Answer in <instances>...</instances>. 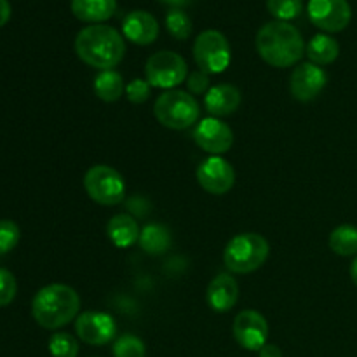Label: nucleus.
Returning <instances> with one entry per match:
<instances>
[{"mask_svg": "<svg viewBox=\"0 0 357 357\" xmlns=\"http://www.w3.org/2000/svg\"><path fill=\"white\" fill-rule=\"evenodd\" d=\"M257 51L267 65L288 68L296 65L305 54L302 33L286 21H271L257 33Z\"/></svg>", "mask_w": 357, "mask_h": 357, "instance_id": "f257e3e1", "label": "nucleus"}, {"mask_svg": "<svg viewBox=\"0 0 357 357\" xmlns=\"http://www.w3.org/2000/svg\"><path fill=\"white\" fill-rule=\"evenodd\" d=\"M75 52L86 65L98 70H114L126 54L124 37L108 24H91L75 37Z\"/></svg>", "mask_w": 357, "mask_h": 357, "instance_id": "f03ea898", "label": "nucleus"}, {"mask_svg": "<svg viewBox=\"0 0 357 357\" xmlns=\"http://www.w3.org/2000/svg\"><path fill=\"white\" fill-rule=\"evenodd\" d=\"M80 296L72 286L49 284L38 289L31 302V316L45 330H59L77 319Z\"/></svg>", "mask_w": 357, "mask_h": 357, "instance_id": "7ed1b4c3", "label": "nucleus"}, {"mask_svg": "<svg viewBox=\"0 0 357 357\" xmlns=\"http://www.w3.org/2000/svg\"><path fill=\"white\" fill-rule=\"evenodd\" d=\"M271 246L260 234H239L232 237L223 251V264L232 274H250L267 261Z\"/></svg>", "mask_w": 357, "mask_h": 357, "instance_id": "20e7f679", "label": "nucleus"}, {"mask_svg": "<svg viewBox=\"0 0 357 357\" xmlns=\"http://www.w3.org/2000/svg\"><path fill=\"white\" fill-rule=\"evenodd\" d=\"M153 114L164 128L180 131L197 122L201 108L190 93L181 89H169L164 91L155 100Z\"/></svg>", "mask_w": 357, "mask_h": 357, "instance_id": "39448f33", "label": "nucleus"}, {"mask_svg": "<svg viewBox=\"0 0 357 357\" xmlns=\"http://www.w3.org/2000/svg\"><path fill=\"white\" fill-rule=\"evenodd\" d=\"M84 188L96 204L117 206L126 197V183L122 174L107 164L93 166L84 176Z\"/></svg>", "mask_w": 357, "mask_h": 357, "instance_id": "423d86ee", "label": "nucleus"}, {"mask_svg": "<svg viewBox=\"0 0 357 357\" xmlns=\"http://www.w3.org/2000/svg\"><path fill=\"white\" fill-rule=\"evenodd\" d=\"M146 82L159 89H176L188 77L187 61L174 51H159L146 59Z\"/></svg>", "mask_w": 357, "mask_h": 357, "instance_id": "0eeeda50", "label": "nucleus"}, {"mask_svg": "<svg viewBox=\"0 0 357 357\" xmlns=\"http://www.w3.org/2000/svg\"><path fill=\"white\" fill-rule=\"evenodd\" d=\"M194 59L199 70L208 75L222 73L230 65V44L218 30H204L194 42Z\"/></svg>", "mask_w": 357, "mask_h": 357, "instance_id": "6e6552de", "label": "nucleus"}, {"mask_svg": "<svg viewBox=\"0 0 357 357\" xmlns=\"http://www.w3.org/2000/svg\"><path fill=\"white\" fill-rule=\"evenodd\" d=\"M75 333L79 340L87 345H107L117 335V323L114 317L101 310H86L75 319Z\"/></svg>", "mask_w": 357, "mask_h": 357, "instance_id": "1a4fd4ad", "label": "nucleus"}, {"mask_svg": "<svg viewBox=\"0 0 357 357\" xmlns=\"http://www.w3.org/2000/svg\"><path fill=\"white\" fill-rule=\"evenodd\" d=\"M307 13L312 24L328 33L345 30L352 17L351 3L347 0H310Z\"/></svg>", "mask_w": 357, "mask_h": 357, "instance_id": "9d476101", "label": "nucleus"}, {"mask_svg": "<svg viewBox=\"0 0 357 357\" xmlns=\"http://www.w3.org/2000/svg\"><path fill=\"white\" fill-rule=\"evenodd\" d=\"M197 181L208 194L223 195L236 185V169L222 155H211L197 167Z\"/></svg>", "mask_w": 357, "mask_h": 357, "instance_id": "9b49d317", "label": "nucleus"}, {"mask_svg": "<svg viewBox=\"0 0 357 357\" xmlns=\"http://www.w3.org/2000/svg\"><path fill=\"white\" fill-rule=\"evenodd\" d=\"M194 142L211 155H223L234 145V132L229 124L218 117H206L195 126Z\"/></svg>", "mask_w": 357, "mask_h": 357, "instance_id": "f8f14e48", "label": "nucleus"}, {"mask_svg": "<svg viewBox=\"0 0 357 357\" xmlns=\"http://www.w3.org/2000/svg\"><path fill=\"white\" fill-rule=\"evenodd\" d=\"M234 338L246 351H260L268 338V323L257 310H243L234 319Z\"/></svg>", "mask_w": 357, "mask_h": 357, "instance_id": "ddd939ff", "label": "nucleus"}, {"mask_svg": "<svg viewBox=\"0 0 357 357\" xmlns=\"http://www.w3.org/2000/svg\"><path fill=\"white\" fill-rule=\"evenodd\" d=\"M328 84V73L314 63H300L289 77V91L302 103L316 100Z\"/></svg>", "mask_w": 357, "mask_h": 357, "instance_id": "4468645a", "label": "nucleus"}, {"mask_svg": "<svg viewBox=\"0 0 357 357\" xmlns=\"http://www.w3.org/2000/svg\"><path fill=\"white\" fill-rule=\"evenodd\" d=\"M122 33L138 45H149L159 37V23L146 10H131L122 21Z\"/></svg>", "mask_w": 357, "mask_h": 357, "instance_id": "2eb2a0df", "label": "nucleus"}, {"mask_svg": "<svg viewBox=\"0 0 357 357\" xmlns=\"http://www.w3.org/2000/svg\"><path fill=\"white\" fill-rule=\"evenodd\" d=\"M239 300V284L230 274H220L209 282L206 302L215 312H229Z\"/></svg>", "mask_w": 357, "mask_h": 357, "instance_id": "dca6fc26", "label": "nucleus"}, {"mask_svg": "<svg viewBox=\"0 0 357 357\" xmlns=\"http://www.w3.org/2000/svg\"><path fill=\"white\" fill-rule=\"evenodd\" d=\"M241 100H243V96H241V91L236 86H232V84H218V86H213L206 93L204 105L209 114H211V117L220 119L232 115L239 108Z\"/></svg>", "mask_w": 357, "mask_h": 357, "instance_id": "f3484780", "label": "nucleus"}, {"mask_svg": "<svg viewBox=\"0 0 357 357\" xmlns=\"http://www.w3.org/2000/svg\"><path fill=\"white\" fill-rule=\"evenodd\" d=\"M117 10V0H72V13L84 23L101 24Z\"/></svg>", "mask_w": 357, "mask_h": 357, "instance_id": "a211bd4d", "label": "nucleus"}, {"mask_svg": "<svg viewBox=\"0 0 357 357\" xmlns=\"http://www.w3.org/2000/svg\"><path fill=\"white\" fill-rule=\"evenodd\" d=\"M107 234L117 248H131L139 241L142 230H139L138 222L131 215L119 213V215L112 216L108 222Z\"/></svg>", "mask_w": 357, "mask_h": 357, "instance_id": "6ab92c4d", "label": "nucleus"}, {"mask_svg": "<svg viewBox=\"0 0 357 357\" xmlns=\"http://www.w3.org/2000/svg\"><path fill=\"white\" fill-rule=\"evenodd\" d=\"M305 54L314 65H331L338 58V54H340V45L330 35L317 33L305 45Z\"/></svg>", "mask_w": 357, "mask_h": 357, "instance_id": "aec40b11", "label": "nucleus"}, {"mask_svg": "<svg viewBox=\"0 0 357 357\" xmlns=\"http://www.w3.org/2000/svg\"><path fill=\"white\" fill-rule=\"evenodd\" d=\"M94 93L105 103H115L126 93L124 79L115 70H103L94 79Z\"/></svg>", "mask_w": 357, "mask_h": 357, "instance_id": "412c9836", "label": "nucleus"}, {"mask_svg": "<svg viewBox=\"0 0 357 357\" xmlns=\"http://www.w3.org/2000/svg\"><path fill=\"white\" fill-rule=\"evenodd\" d=\"M139 246L149 255H162L171 248L173 237L169 229L159 223H149L139 234Z\"/></svg>", "mask_w": 357, "mask_h": 357, "instance_id": "4be33fe9", "label": "nucleus"}, {"mask_svg": "<svg viewBox=\"0 0 357 357\" xmlns=\"http://www.w3.org/2000/svg\"><path fill=\"white\" fill-rule=\"evenodd\" d=\"M330 250L340 257H354L357 255V227L340 225L330 234Z\"/></svg>", "mask_w": 357, "mask_h": 357, "instance_id": "5701e85b", "label": "nucleus"}, {"mask_svg": "<svg viewBox=\"0 0 357 357\" xmlns=\"http://www.w3.org/2000/svg\"><path fill=\"white\" fill-rule=\"evenodd\" d=\"M49 352L52 357H77L79 356V342L73 335L59 331L49 338Z\"/></svg>", "mask_w": 357, "mask_h": 357, "instance_id": "b1692460", "label": "nucleus"}, {"mask_svg": "<svg viewBox=\"0 0 357 357\" xmlns=\"http://www.w3.org/2000/svg\"><path fill=\"white\" fill-rule=\"evenodd\" d=\"M114 357H145L146 347L136 335L126 333L114 342Z\"/></svg>", "mask_w": 357, "mask_h": 357, "instance_id": "393cba45", "label": "nucleus"}, {"mask_svg": "<svg viewBox=\"0 0 357 357\" xmlns=\"http://www.w3.org/2000/svg\"><path fill=\"white\" fill-rule=\"evenodd\" d=\"M267 9L275 21L295 20L302 14L303 2L302 0H267Z\"/></svg>", "mask_w": 357, "mask_h": 357, "instance_id": "a878e982", "label": "nucleus"}, {"mask_svg": "<svg viewBox=\"0 0 357 357\" xmlns=\"http://www.w3.org/2000/svg\"><path fill=\"white\" fill-rule=\"evenodd\" d=\"M166 28L178 40H187L192 33V21L181 9H171L166 16Z\"/></svg>", "mask_w": 357, "mask_h": 357, "instance_id": "bb28decb", "label": "nucleus"}, {"mask_svg": "<svg viewBox=\"0 0 357 357\" xmlns=\"http://www.w3.org/2000/svg\"><path fill=\"white\" fill-rule=\"evenodd\" d=\"M21 230L13 220H0V255H6L20 243Z\"/></svg>", "mask_w": 357, "mask_h": 357, "instance_id": "cd10ccee", "label": "nucleus"}, {"mask_svg": "<svg viewBox=\"0 0 357 357\" xmlns=\"http://www.w3.org/2000/svg\"><path fill=\"white\" fill-rule=\"evenodd\" d=\"M17 282L13 272L7 268H0V307H7L16 298Z\"/></svg>", "mask_w": 357, "mask_h": 357, "instance_id": "c85d7f7f", "label": "nucleus"}, {"mask_svg": "<svg viewBox=\"0 0 357 357\" xmlns=\"http://www.w3.org/2000/svg\"><path fill=\"white\" fill-rule=\"evenodd\" d=\"M150 84L143 79H135L126 86V98H128L131 103L142 105L149 100L150 96Z\"/></svg>", "mask_w": 357, "mask_h": 357, "instance_id": "c756f323", "label": "nucleus"}, {"mask_svg": "<svg viewBox=\"0 0 357 357\" xmlns=\"http://www.w3.org/2000/svg\"><path fill=\"white\" fill-rule=\"evenodd\" d=\"M185 82H187L188 93H190L192 96H194V94L201 96V94H206L209 89H211V87H209V75L208 73L201 72V70H197V72L194 73H188Z\"/></svg>", "mask_w": 357, "mask_h": 357, "instance_id": "7c9ffc66", "label": "nucleus"}, {"mask_svg": "<svg viewBox=\"0 0 357 357\" xmlns=\"http://www.w3.org/2000/svg\"><path fill=\"white\" fill-rule=\"evenodd\" d=\"M258 357H282V352L278 345L265 344L264 347L258 351Z\"/></svg>", "mask_w": 357, "mask_h": 357, "instance_id": "2f4dec72", "label": "nucleus"}, {"mask_svg": "<svg viewBox=\"0 0 357 357\" xmlns=\"http://www.w3.org/2000/svg\"><path fill=\"white\" fill-rule=\"evenodd\" d=\"M9 17H10L9 0H0V28L9 21Z\"/></svg>", "mask_w": 357, "mask_h": 357, "instance_id": "473e14b6", "label": "nucleus"}, {"mask_svg": "<svg viewBox=\"0 0 357 357\" xmlns=\"http://www.w3.org/2000/svg\"><path fill=\"white\" fill-rule=\"evenodd\" d=\"M159 2L166 3V6L171 7V9H181V7L190 6L194 0H159Z\"/></svg>", "mask_w": 357, "mask_h": 357, "instance_id": "72a5a7b5", "label": "nucleus"}, {"mask_svg": "<svg viewBox=\"0 0 357 357\" xmlns=\"http://www.w3.org/2000/svg\"><path fill=\"white\" fill-rule=\"evenodd\" d=\"M351 279H352V282L357 286V257H356V260L351 264Z\"/></svg>", "mask_w": 357, "mask_h": 357, "instance_id": "f704fd0d", "label": "nucleus"}]
</instances>
